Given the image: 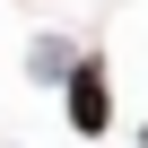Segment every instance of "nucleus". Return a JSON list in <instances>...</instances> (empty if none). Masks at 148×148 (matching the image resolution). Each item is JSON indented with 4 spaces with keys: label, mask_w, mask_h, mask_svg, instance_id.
<instances>
[{
    "label": "nucleus",
    "mask_w": 148,
    "mask_h": 148,
    "mask_svg": "<svg viewBox=\"0 0 148 148\" xmlns=\"http://www.w3.org/2000/svg\"><path fill=\"white\" fill-rule=\"evenodd\" d=\"M61 105H70V131H79V139H105L113 131V70L105 61H79L70 87H61Z\"/></svg>",
    "instance_id": "1"
},
{
    "label": "nucleus",
    "mask_w": 148,
    "mask_h": 148,
    "mask_svg": "<svg viewBox=\"0 0 148 148\" xmlns=\"http://www.w3.org/2000/svg\"><path fill=\"white\" fill-rule=\"evenodd\" d=\"M26 70H35V79H61V87H70V70H79V52H70L61 35H44V44L26 52Z\"/></svg>",
    "instance_id": "2"
},
{
    "label": "nucleus",
    "mask_w": 148,
    "mask_h": 148,
    "mask_svg": "<svg viewBox=\"0 0 148 148\" xmlns=\"http://www.w3.org/2000/svg\"><path fill=\"white\" fill-rule=\"evenodd\" d=\"M139 148H148V122H139Z\"/></svg>",
    "instance_id": "3"
}]
</instances>
